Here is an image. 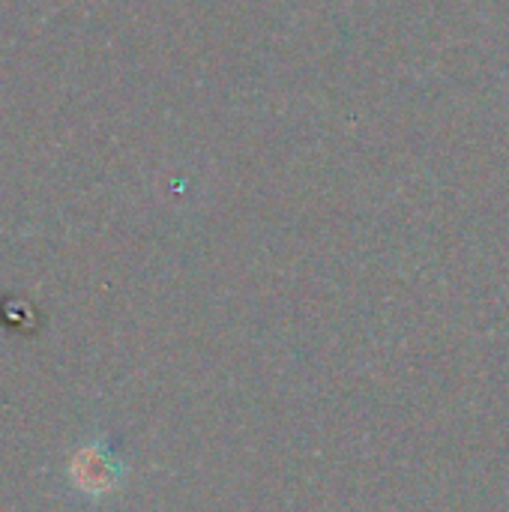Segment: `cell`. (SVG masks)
Returning a JSON list of instances; mask_svg holds the SVG:
<instances>
[{
    "mask_svg": "<svg viewBox=\"0 0 509 512\" xmlns=\"http://www.w3.org/2000/svg\"><path fill=\"white\" fill-rule=\"evenodd\" d=\"M126 480V465L108 438L84 441L69 459V483L84 501H105L117 495Z\"/></svg>",
    "mask_w": 509,
    "mask_h": 512,
    "instance_id": "6da1fadb",
    "label": "cell"
}]
</instances>
